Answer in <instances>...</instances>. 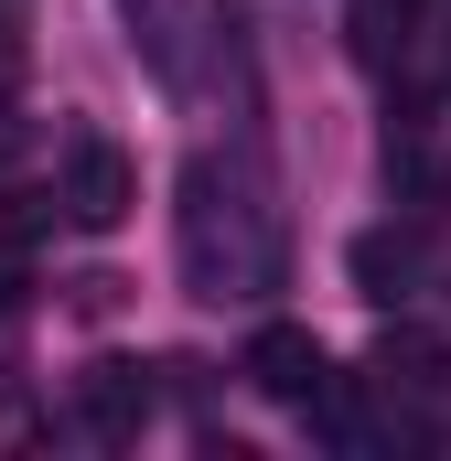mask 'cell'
<instances>
[{
  "instance_id": "5",
  "label": "cell",
  "mask_w": 451,
  "mask_h": 461,
  "mask_svg": "<svg viewBox=\"0 0 451 461\" xmlns=\"http://www.w3.org/2000/svg\"><path fill=\"white\" fill-rule=\"evenodd\" d=\"M409 279H419V236H398V226L354 236V290H365V301H398Z\"/></svg>"
},
{
  "instance_id": "2",
  "label": "cell",
  "mask_w": 451,
  "mask_h": 461,
  "mask_svg": "<svg viewBox=\"0 0 451 461\" xmlns=\"http://www.w3.org/2000/svg\"><path fill=\"white\" fill-rule=\"evenodd\" d=\"M247 386L280 397V408H312V397L334 386V365H323V344H312L301 322H258V333H247Z\"/></svg>"
},
{
  "instance_id": "1",
  "label": "cell",
  "mask_w": 451,
  "mask_h": 461,
  "mask_svg": "<svg viewBox=\"0 0 451 461\" xmlns=\"http://www.w3.org/2000/svg\"><path fill=\"white\" fill-rule=\"evenodd\" d=\"M54 204H65V226H87V236L129 226V204H140L129 150H118V140H65V183H54Z\"/></svg>"
},
{
  "instance_id": "6",
  "label": "cell",
  "mask_w": 451,
  "mask_h": 461,
  "mask_svg": "<svg viewBox=\"0 0 451 461\" xmlns=\"http://www.w3.org/2000/svg\"><path fill=\"white\" fill-rule=\"evenodd\" d=\"M0 194H11V183H0Z\"/></svg>"
},
{
  "instance_id": "4",
  "label": "cell",
  "mask_w": 451,
  "mask_h": 461,
  "mask_svg": "<svg viewBox=\"0 0 451 461\" xmlns=\"http://www.w3.org/2000/svg\"><path fill=\"white\" fill-rule=\"evenodd\" d=\"M376 386H398V397L451 386V344L430 333V322H387V333H376Z\"/></svg>"
},
{
  "instance_id": "3",
  "label": "cell",
  "mask_w": 451,
  "mask_h": 461,
  "mask_svg": "<svg viewBox=\"0 0 451 461\" xmlns=\"http://www.w3.org/2000/svg\"><path fill=\"white\" fill-rule=\"evenodd\" d=\"M76 419H87L97 440H140V419H151V375H140L129 354L87 365V375H76Z\"/></svg>"
}]
</instances>
